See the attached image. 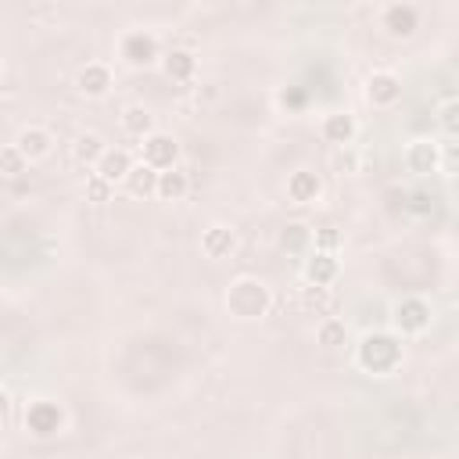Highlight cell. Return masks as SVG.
<instances>
[{
	"label": "cell",
	"instance_id": "1",
	"mask_svg": "<svg viewBox=\"0 0 459 459\" xmlns=\"http://www.w3.org/2000/svg\"><path fill=\"white\" fill-rule=\"evenodd\" d=\"M226 308L237 319H262L273 308V294L258 276H237L226 287Z\"/></svg>",
	"mask_w": 459,
	"mask_h": 459
},
{
	"label": "cell",
	"instance_id": "2",
	"mask_svg": "<svg viewBox=\"0 0 459 459\" xmlns=\"http://www.w3.org/2000/svg\"><path fill=\"white\" fill-rule=\"evenodd\" d=\"M402 359H405V348H402V341L391 337V333H366V337L359 341V348H355V362H359L366 373H377V377L394 373V369L402 366Z\"/></svg>",
	"mask_w": 459,
	"mask_h": 459
},
{
	"label": "cell",
	"instance_id": "3",
	"mask_svg": "<svg viewBox=\"0 0 459 459\" xmlns=\"http://www.w3.org/2000/svg\"><path fill=\"white\" fill-rule=\"evenodd\" d=\"M118 57L129 65V68H147L161 57V47H158V36L143 32V29H129L122 39H118Z\"/></svg>",
	"mask_w": 459,
	"mask_h": 459
},
{
	"label": "cell",
	"instance_id": "4",
	"mask_svg": "<svg viewBox=\"0 0 459 459\" xmlns=\"http://www.w3.org/2000/svg\"><path fill=\"white\" fill-rule=\"evenodd\" d=\"M61 427H65V409L57 402H50V398L29 402V409H25V430L32 437H54Z\"/></svg>",
	"mask_w": 459,
	"mask_h": 459
},
{
	"label": "cell",
	"instance_id": "5",
	"mask_svg": "<svg viewBox=\"0 0 459 459\" xmlns=\"http://www.w3.org/2000/svg\"><path fill=\"white\" fill-rule=\"evenodd\" d=\"M140 161L151 165V169H158V172L176 169V161H179V143H176V136H169V133H151V136L140 143Z\"/></svg>",
	"mask_w": 459,
	"mask_h": 459
},
{
	"label": "cell",
	"instance_id": "6",
	"mask_svg": "<svg viewBox=\"0 0 459 459\" xmlns=\"http://www.w3.org/2000/svg\"><path fill=\"white\" fill-rule=\"evenodd\" d=\"M391 319H394V326H398L402 337H416V333H423L430 326V305L423 298H402L394 305V316Z\"/></svg>",
	"mask_w": 459,
	"mask_h": 459
},
{
	"label": "cell",
	"instance_id": "7",
	"mask_svg": "<svg viewBox=\"0 0 459 459\" xmlns=\"http://www.w3.org/2000/svg\"><path fill=\"white\" fill-rule=\"evenodd\" d=\"M405 169L416 172V176L437 172L441 169V143L437 140H427V136L409 140V147H405Z\"/></svg>",
	"mask_w": 459,
	"mask_h": 459
},
{
	"label": "cell",
	"instance_id": "8",
	"mask_svg": "<svg viewBox=\"0 0 459 459\" xmlns=\"http://www.w3.org/2000/svg\"><path fill=\"white\" fill-rule=\"evenodd\" d=\"M380 25L391 39H409L420 29V11L412 4H387L380 14Z\"/></svg>",
	"mask_w": 459,
	"mask_h": 459
},
{
	"label": "cell",
	"instance_id": "9",
	"mask_svg": "<svg viewBox=\"0 0 459 459\" xmlns=\"http://www.w3.org/2000/svg\"><path fill=\"white\" fill-rule=\"evenodd\" d=\"M366 100L373 104V108H394L398 100H402V79L394 75V72H369V79H366Z\"/></svg>",
	"mask_w": 459,
	"mask_h": 459
},
{
	"label": "cell",
	"instance_id": "10",
	"mask_svg": "<svg viewBox=\"0 0 459 459\" xmlns=\"http://www.w3.org/2000/svg\"><path fill=\"white\" fill-rule=\"evenodd\" d=\"M75 90L82 93V97H104L108 90H111V68L104 65V61H86L79 72H75Z\"/></svg>",
	"mask_w": 459,
	"mask_h": 459
},
{
	"label": "cell",
	"instance_id": "11",
	"mask_svg": "<svg viewBox=\"0 0 459 459\" xmlns=\"http://www.w3.org/2000/svg\"><path fill=\"white\" fill-rule=\"evenodd\" d=\"M14 147L25 154V161L32 165V161H43L50 151H54V136H50V129H43V126H25L18 136H14Z\"/></svg>",
	"mask_w": 459,
	"mask_h": 459
},
{
	"label": "cell",
	"instance_id": "12",
	"mask_svg": "<svg viewBox=\"0 0 459 459\" xmlns=\"http://www.w3.org/2000/svg\"><path fill=\"white\" fill-rule=\"evenodd\" d=\"M233 251H237V233H233L230 226L215 222V226H208V230L201 233V255H204V258L219 262V258H230Z\"/></svg>",
	"mask_w": 459,
	"mask_h": 459
},
{
	"label": "cell",
	"instance_id": "13",
	"mask_svg": "<svg viewBox=\"0 0 459 459\" xmlns=\"http://www.w3.org/2000/svg\"><path fill=\"white\" fill-rule=\"evenodd\" d=\"M93 172H97L100 179H108L111 186H115V183H126V176L133 172V158H129L126 147H108Z\"/></svg>",
	"mask_w": 459,
	"mask_h": 459
},
{
	"label": "cell",
	"instance_id": "14",
	"mask_svg": "<svg viewBox=\"0 0 459 459\" xmlns=\"http://www.w3.org/2000/svg\"><path fill=\"white\" fill-rule=\"evenodd\" d=\"M319 194H323V179L312 169H298V172L287 176V197L294 204H312Z\"/></svg>",
	"mask_w": 459,
	"mask_h": 459
},
{
	"label": "cell",
	"instance_id": "15",
	"mask_svg": "<svg viewBox=\"0 0 459 459\" xmlns=\"http://www.w3.org/2000/svg\"><path fill=\"white\" fill-rule=\"evenodd\" d=\"M337 273H341V265H337V258L330 251H312L305 258V280L312 287H330L337 280Z\"/></svg>",
	"mask_w": 459,
	"mask_h": 459
},
{
	"label": "cell",
	"instance_id": "16",
	"mask_svg": "<svg viewBox=\"0 0 459 459\" xmlns=\"http://www.w3.org/2000/svg\"><path fill=\"white\" fill-rule=\"evenodd\" d=\"M319 129H323V140L333 147H351V140H355V118L348 111H330Z\"/></svg>",
	"mask_w": 459,
	"mask_h": 459
},
{
	"label": "cell",
	"instance_id": "17",
	"mask_svg": "<svg viewBox=\"0 0 459 459\" xmlns=\"http://www.w3.org/2000/svg\"><path fill=\"white\" fill-rule=\"evenodd\" d=\"M122 129H126L129 136H136L140 143H143L151 133H158V129H154V115H151L143 104H126V108H122Z\"/></svg>",
	"mask_w": 459,
	"mask_h": 459
},
{
	"label": "cell",
	"instance_id": "18",
	"mask_svg": "<svg viewBox=\"0 0 459 459\" xmlns=\"http://www.w3.org/2000/svg\"><path fill=\"white\" fill-rule=\"evenodd\" d=\"M104 151H108V143H104L97 133H79V136L72 140V161H75V165L97 169V161L104 158Z\"/></svg>",
	"mask_w": 459,
	"mask_h": 459
},
{
	"label": "cell",
	"instance_id": "19",
	"mask_svg": "<svg viewBox=\"0 0 459 459\" xmlns=\"http://www.w3.org/2000/svg\"><path fill=\"white\" fill-rule=\"evenodd\" d=\"M301 308L308 312V316H323V319H330L333 316V308H337V294L330 290V287H305L301 290Z\"/></svg>",
	"mask_w": 459,
	"mask_h": 459
},
{
	"label": "cell",
	"instance_id": "20",
	"mask_svg": "<svg viewBox=\"0 0 459 459\" xmlns=\"http://www.w3.org/2000/svg\"><path fill=\"white\" fill-rule=\"evenodd\" d=\"M126 190H129L133 197H154V194H158V169L136 161L133 172L126 176Z\"/></svg>",
	"mask_w": 459,
	"mask_h": 459
},
{
	"label": "cell",
	"instance_id": "21",
	"mask_svg": "<svg viewBox=\"0 0 459 459\" xmlns=\"http://www.w3.org/2000/svg\"><path fill=\"white\" fill-rule=\"evenodd\" d=\"M186 190H190L186 172H179V169H165V172H158V194H154L158 201H183Z\"/></svg>",
	"mask_w": 459,
	"mask_h": 459
},
{
	"label": "cell",
	"instance_id": "22",
	"mask_svg": "<svg viewBox=\"0 0 459 459\" xmlns=\"http://www.w3.org/2000/svg\"><path fill=\"white\" fill-rule=\"evenodd\" d=\"M312 244H316V233L305 222H287L283 233H280V247L290 251V255H305Z\"/></svg>",
	"mask_w": 459,
	"mask_h": 459
},
{
	"label": "cell",
	"instance_id": "23",
	"mask_svg": "<svg viewBox=\"0 0 459 459\" xmlns=\"http://www.w3.org/2000/svg\"><path fill=\"white\" fill-rule=\"evenodd\" d=\"M194 72H197V57L190 54V50H169L165 54V75L169 79H176V82H186V79H194Z\"/></svg>",
	"mask_w": 459,
	"mask_h": 459
},
{
	"label": "cell",
	"instance_id": "24",
	"mask_svg": "<svg viewBox=\"0 0 459 459\" xmlns=\"http://www.w3.org/2000/svg\"><path fill=\"white\" fill-rule=\"evenodd\" d=\"M316 341L323 344V348H341L344 341H348V326H344V319H337V316H330V319H319V326H316Z\"/></svg>",
	"mask_w": 459,
	"mask_h": 459
},
{
	"label": "cell",
	"instance_id": "25",
	"mask_svg": "<svg viewBox=\"0 0 459 459\" xmlns=\"http://www.w3.org/2000/svg\"><path fill=\"white\" fill-rule=\"evenodd\" d=\"M437 122L448 133V140H459V97H452V100H445L437 108Z\"/></svg>",
	"mask_w": 459,
	"mask_h": 459
},
{
	"label": "cell",
	"instance_id": "26",
	"mask_svg": "<svg viewBox=\"0 0 459 459\" xmlns=\"http://www.w3.org/2000/svg\"><path fill=\"white\" fill-rule=\"evenodd\" d=\"M25 165H29V161H25V154H22L14 143H7V147L0 151V172H4V176H18V172H25Z\"/></svg>",
	"mask_w": 459,
	"mask_h": 459
},
{
	"label": "cell",
	"instance_id": "27",
	"mask_svg": "<svg viewBox=\"0 0 459 459\" xmlns=\"http://www.w3.org/2000/svg\"><path fill=\"white\" fill-rule=\"evenodd\" d=\"M86 197L93 201V204H104V201H111V183L108 179H100L97 172L86 179Z\"/></svg>",
	"mask_w": 459,
	"mask_h": 459
},
{
	"label": "cell",
	"instance_id": "28",
	"mask_svg": "<svg viewBox=\"0 0 459 459\" xmlns=\"http://www.w3.org/2000/svg\"><path fill=\"white\" fill-rule=\"evenodd\" d=\"M333 169H337L341 176L359 172V154H355L351 147H337V154H333Z\"/></svg>",
	"mask_w": 459,
	"mask_h": 459
},
{
	"label": "cell",
	"instance_id": "29",
	"mask_svg": "<svg viewBox=\"0 0 459 459\" xmlns=\"http://www.w3.org/2000/svg\"><path fill=\"white\" fill-rule=\"evenodd\" d=\"M441 172H448V176H459V140H448V143H441Z\"/></svg>",
	"mask_w": 459,
	"mask_h": 459
},
{
	"label": "cell",
	"instance_id": "30",
	"mask_svg": "<svg viewBox=\"0 0 459 459\" xmlns=\"http://www.w3.org/2000/svg\"><path fill=\"white\" fill-rule=\"evenodd\" d=\"M337 244H341L337 230H330V226H326V230H319V233H316V251H330V255H333V247H337Z\"/></svg>",
	"mask_w": 459,
	"mask_h": 459
},
{
	"label": "cell",
	"instance_id": "31",
	"mask_svg": "<svg viewBox=\"0 0 459 459\" xmlns=\"http://www.w3.org/2000/svg\"><path fill=\"white\" fill-rule=\"evenodd\" d=\"M280 100H283V104H287V108H298V104H301V100H305V97H301V93H298V90H287V93H283V97H280Z\"/></svg>",
	"mask_w": 459,
	"mask_h": 459
}]
</instances>
